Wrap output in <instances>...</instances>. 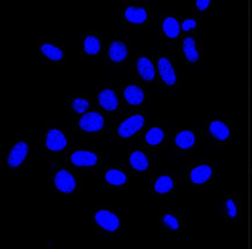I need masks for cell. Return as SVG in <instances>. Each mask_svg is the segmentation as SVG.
Wrapping results in <instances>:
<instances>
[{
    "mask_svg": "<svg viewBox=\"0 0 252 249\" xmlns=\"http://www.w3.org/2000/svg\"><path fill=\"white\" fill-rule=\"evenodd\" d=\"M28 153V145L21 141V143L15 144V146L12 148L11 153L8 155L7 163L11 167L15 168L24 163Z\"/></svg>",
    "mask_w": 252,
    "mask_h": 249,
    "instance_id": "5",
    "label": "cell"
},
{
    "mask_svg": "<svg viewBox=\"0 0 252 249\" xmlns=\"http://www.w3.org/2000/svg\"><path fill=\"white\" fill-rule=\"evenodd\" d=\"M225 208H227L229 217H231V218H235V217L237 216V208H236V204H235L234 200L228 199L227 202H225Z\"/></svg>",
    "mask_w": 252,
    "mask_h": 249,
    "instance_id": "27",
    "label": "cell"
},
{
    "mask_svg": "<svg viewBox=\"0 0 252 249\" xmlns=\"http://www.w3.org/2000/svg\"><path fill=\"white\" fill-rule=\"evenodd\" d=\"M174 141H176L177 146L179 148H183V150H189V148L194 146L195 136L192 131H189V130L180 131L179 134L176 136Z\"/></svg>",
    "mask_w": 252,
    "mask_h": 249,
    "instance_id": "13",
    "label": "cell"
},
{
    "mask_svg": "<svg viewBox=\"0 0 252 249\" xmlns=\"http://www.w3.org/2000/svg\"><path fill=\"white\" fill-rule=\"evenodd\" d=\"M87 107H89V102L84 99H76L75 101L72 102V108L75 109V111L78 112V114H82V112L85 111Z\"/></svg>",
    "mask_w": 252,
    "mask_h": 249,
    "instance_id": "26",
    "label": "cell"
},
{
    "mask_svg": "<svg viewBox=\"0 0 252 249\" xmlns=\"http://www.w3.org/2000/svg\"><path fill=\"white\" fill-rule=\"evenodd\" d=\"M163 30L167 37L170 38H176L178 37L180 31V26L174 18H166L163 22Z\"/></svg>",
    "mask_w": 252,
    "mask_h": 249,
    "instance_id": "19",
    "label": "cell"
},
{
    "mask_svg": "<svg viewBox=\"0 0 252 249\" xmlns=\"http://www.w3.org/2000/svg\"><path fill=\"white\" fill-rule=\"evenodd\" d=\"M158 70H159V74L163 79V82L169 86H173L177 82L176 72H174L172 64L167 58H160L158 60Z\"/></svg>",
    "mask_w": 252,
    "mask_h": 249,
    "instance_id": "6",
    "label": "cell"
},
{
    "mask_svg": "<svg viewBox=\"0 0 252 249\" xmlns=\"http://www.w3.org/2000/svg\"><path fill=\"white\" fill-rule=\"evenodd\" d=\"M84 49L87 54L96 55L100 51V41L94 36H87L84 42Z\"/></svg>",
    "mask_w": 252,
    "mask_h": 249,
    "instance_id": "24",
    "label": "cell"
},
{
    "mask_svg": "<svg viewBox=\"0 0 252 249\" xmlns=\"http://www.w3.org/2000/svg\"><path fill=\"white\" fill-rule=\"evenodd\" d=\"M106 181L108 183L113 184V186H121V184L126 183L127 181V176L125 175V173L120 172L118 169H109L106 173Z\"/></svg>",
    "mask_w": 252,
    "mask_h": 249,
    "instance_id": "21",
    "label": "cell"
},
{
    "mask_svg": "<svg viewBox=\"0 0 252 249\" xmlns=\"http://www.w3.org/2000/svg\"><path fill=\"white\" fill-rule=\"evenodd\" d=\"M183 50L187 60L190 61V63H195V61L199 60V53L198 50H196L194 38L186 37L183 42Z\"/></svg>",
    "mask_w": 252,
    "mask_h": 249,
    "instance_id": "16",
    "label": "cell"
},
{
    "mask_svg": "<svg viewBox=\"0 0 252 249\" xmlns=\"http://www.w3.org/2000/svg\"><path fill=\"white\" fill-rule=\"evenodd\" d=\"M125 15L127 20L132 24H143L148 18L147 11L141 7H128L126 9Z\"/></svg>",
    "mask_w": 252,
    "mask_h": 249,
    "instance_id": "17",
    "label": "cell"
},
{
    "mask_svg": "<svg viewBox=\"0 0 252 249\" xmlns=\"http://www.w3.org/2000/svg\"><path fill=\"white\" fill-rule=\"evenodd\" d=\"M137 70L140 76L143 78V79L148 80V82H151L155 78V67L153 65V63H151L148 58L142 57L138 59Z\"/></svg>",
    "mask_w": 252,
    "mask_h": 249,
    "instance_id": "14",
    "label": "cell"
},
{
    "mask_svg": "<svg viewBox=\"0 0 252 249\" xmlns=\"http://www.w3.org/2000/svg\"><path fill=\"white\" fill-rule=\"evenodd\" d=\"M42 54L46 55V56L51 60H62L63 53L62 50L58 49L57 47H55L53 44H43L41 47Z\"/></svg>",
    "mask_w": 252,
    "mask_h": 249,
    "instance_id": "22",
    "label": "cell"
},
{
    "mask_svg": "<svg viewBox=\"0 0 252 249\" xmlns=\"http://www.w3.org/2000/svg\"><path fill=\"white\" fill-rule=\"evenodd\" d=\"M96 161H98L96 155L89 151H77L71 155V163L75 166H94Z\"/></svg>",
    "mask_w": 252,
    "mask_h": 249,
    "instance_id": "8",
    "label": "cell"
},
{
    "mask_svg": "<svg viewBox=\"0 0 252 249\" xmlns=\"http://www.w3.org/2000/svg\"><path fill=\"white\" fill-rule=\"evenodd\" d=\"M79 127L86 132H96L103 127V117L98 112H89L80 119Z\"/></svg>",
    "mask_w": 252,
    "mask_h": 249,
    "instance_id": "3",
    "label": "cell"
},
{
    "mask_svg": "<svg viewBox=\"0 0 252 249\" xmlns=\"http://www.w3.org/2000/svg\"><path fill=\"white\" fill-rule=\"evenodd\" d=\"M94 218L96 224L109 232L116 231L120 226V221H119L118 216H115L111 211H107V210H100L95 213Z\"/></svg>",
    "mask_w": 252,
    "mask_h": 249,
    "instance_id": "1",
    "label": "cell"
},
{
    "mask_svg": "<svg viewBox=\"0 0 252 249\" xmlns=\"http://www.w3.org/2000/svg\"><path fill=\"white\" fill-rule=\"evenodd\" d=\"M196 27V21L193 20V19H187L183 22V30L189 31L190 29H194Z\"/></svg>",
    "mask_w": 252,
    "mask_h": 249,
    "instance_id": "28",
    "label": "cell"
},
{
    "mask_svg": "<svg viewBox=\"0 0 252 249\" xmlns=\"http://www.w3.org/2000/svg\"><path fill=\"white\" fill-rule=\"evenodd\" d=\"M130 165L134 169L140 170V172L147 170L148 167H149L148 158L145 157L144 153H142L140 151L132 152L130 155Z\"/></svg>",
    "mask_w": 252,
    "mask_h": 249,
    "instance_id": "18",
    "label": "cell"
},
{
    "mask_svg": "<svg viewBox=\"0 0 252 249\" xmlns=\"http://www.w3.org/2000/svg\"><path fill=\"white\" fill-rule=\"evenodd\" d=\"M209 132L218 140H227L230 136V130H229L228 125L220 121H214L209 124Z\"/></svg>",
    "mask_w": 252,
    "mask_h": 249,
    "instance_id": "12",
    "label": "cell"
},
{
    "mask_svg": "<svg viewBox=\"0 0 252 249\" xmlns=\"http://www.w3.org/2000/svg\"><path fill=\"white\" fill-rule=\"evenodd\" d=\"M99 103L101 105L102 108L106 111H115L118 108V98H116L115 93L111 89H103L99 94Z\"/></svg>",
    "mask_w": 252,
    "mask_h": 249,
    "instance_id": "10",
    "label": "cell"
},
{
    "mask_svg": "<svg viewBox=\"0 0 252 249\" xmlns=\"http://www.w3.org/2000/svg\"><path fill=\"white\" fill-rule=\"evenodd\" d=\"M164 139V131L159 128H151L145 136V140L150 145H158Z\"/></svg>",
    "mask_w": 252,
    "mask_h": 249,
    "instance_id": "23",
    "label": "cell"
},
{
    "mask_svg": "<svg viewBox=\"0 0 252 249\" xmlns=\"http://www.w3.org/2000/svg\"><path fill=\"white\" fill-rule=\"evenodd\" d=\"M173 189V181L170 176H160L155 183V190L158 194H166Z\"/></svg>",
    "mask_w": 252,
    "mask_h": 249,
    "instance_id": "20",
    "label": "cell"
},
{
    "mask_svg": "<svg viewBox=\"0 0 252 249\" xmlns=\"http://www.w3.org/2000/svg\"><path fill=\"white\" fill-rule=\"evenodd\" d=\"M144 124V118L141 115H134L122 123L119 128V135L121 137H130L140 131Z\"/></svg>",
    "mask_w": 252,
    "mask_h": 249,
    "instance_id": "2",
    "label": "cell"
},
{
    "mask_svg": "<svg viewBox=\"0 0 252 249\" xmlns=\"http://www.w3.org/2000/svg\"><path fill=\"white\" fill-rule=\"evenodd\" d=\"M128 55V50L127 47H126L125 43L122 42H113L109 47V58L113 61H122L126 59Z\"/></svg>",
    "mask_w": 252,
    "mask_h": 249,
    "instance_id": "15",
    "label": "cell"
},
{
    "mask_svg": "<svg viewBox=\"0 0 252 249\" xmlns=\"http://www.w3.org/2000/svg\"><path fill=\"white\" fill-rule=\"evenodd\" d=\"M212 175L213 168L211 166H208V165H199V166L193 168L192 172L189 174V177L193 183L202 184L211 179Z\"/></svg>",
    "mask_w": 252,
    "mask_h": 249,
    "instance_id": "9",
    "label": "cell"
},
{
    "mask_svg": "<svg viewBox=\"0 0 252 249\" xmlns=\"http://www.w3.org/2000/svg\"><path fill=\"white\" fill-rule=\"evenodd\" d=\"M125 99L129 105L132 106H137L140 103L143 102L144 100V93L140 87L135 86V85H130L128 86L127 88L125 89Z\"/></svg>",
    "mask_w": 252,
    "mask_h": 249,
    "instance_id": "11",
    "label": "cell"
},
{
    "mask_svg": "<svg viewBox=\"0 0 252 249\" xmlns=\"http://www.w3.org/2000/svg\"><path fill=\"white\" fill-rule=\"evenodd\" d=\"M163 222L167 226V227H170L171 229H174V231H177V229L179 228V221H178V219L172 215L164 216Z\"/></svg>",
    "mask_w": 252,
    "mask_h": 249,
    "instance_id": "25",
    "label": "cell"
},
{
    "mask_svg": "<svg viewBox=\"0 0 252 249\" xmlns=\"http://www.w3.org/2000/svg\"><path fill=\"white\" fill-rule=\"evenodd\" d=\"M195 5H196V8L202 12L208 8V6L211 5V1H209V0H198V1L195 2Z\"/></svg>",
    "mask_w": 252,
    "mask_h": 249,
    "instance_id": "29",
    "label": "cell"
},
{
    "mask_svg": "<svg viewBox=\"0 0 252 249\" xmlns=\"http://www.w3.org/2000/svg\"><path fill=\"white\" fill-rule=\"evenodd\" d=\"M66 146V138L60 130H50L47 136V147L50 151H62Z\"/></svg>",
    "mask_w": 252,
    "mask_h": 249,
    "instance_id": "7",
    "label": "cell"
},
{
    "mask_svg": "<svg viewBox=\"0 0 252 249\" xmlns=\"http://www.w3.org/2000/svg\"><path fill=\"white\" fill-rule=\"evenodd\" d=\"M55 186L62 193H71L76 188V181L66 170H60L55 176Z\"/></svg>",
    "mask_w": 252,
    "mask_h": 249,
    "instance_id": "4",
    "label": "cell"
}]
</instances>
